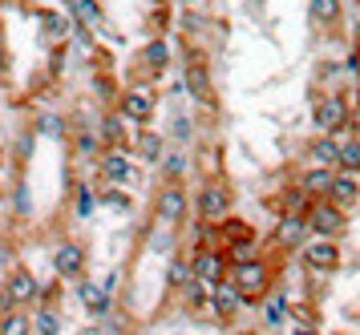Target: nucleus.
Here are the masks:
<instances>
[{
    "instance_id": "f257e3e1",
    "label": "nucleus",
    "mask_w": 360,
    "mask_h": 335,
    "mask_svg": "<svg viewBox=\"0 0 360 335\" xmlns=\"http://www.w3.org/2000/svg\"><path fill=\"white\" fill-rule=\"evenodd\" d=\"M182 89L191 93L195 105L202 110H219V89H214V73L211 61L198 45H186V61H182Z\"/></svg>"
},
{
    "instance_id": "f03ea898",
    "label": "nucleus",
    "mask_w": 360,
    "mask_h": 335,
    "mask_svg": "<svg viewBox=\"0 0 360 335\" xmlns=\"http://www.w3.org/2000/svg\"><path fill=\"white\" fill-rule=\"evenodd\" d=\"M227 279L239 287V295H243L251 307L263 303V299L276 291V267H271L263 255L243 258V263H231V275H227Z\"/></svg>"
},
{
    "instance_id": "7ed1b4c3",
    "label": "nucleus",
    "mask_w": 360,
    "mask_h": 335,
    "mask_svg": "<svg viewBox=\"0 0 360 335\" xmlns=\"http://www.w3.org/2000/svg\"><path fill=\"white\" fill-rule=\"evenodd\" d=\"M231 210H235V190L227 186V178H202L195 190V214L202 226H223L231 218Z\"/></svg>"
},
{
    "instance_id": "20e7f679",
    "label": "nucleus",
    "mask_w": 360,
    "mask_h": 335,
    "mask_svg": "<svg viewBox=\"0 0 360 335\" xmlns=\"http://www.w3.org/2000/svg\"><path fill=\"white\" fill-rule=\"evenodd\" d=\"M300 263H304V271L311 279H328V275H336L344 267V247L336 239H316L311 235L304 242V251H300Z\"/></svg>"
},
{
    "instance_id": "39448f33",
    "label": "nucleus",
    "mask_w": 360,
    "mask_h": 335,
    "mask_svg": "<svg viewBox=\"0 0 360 335\" xmlns=\"http://www.w3.org/2000/svg\"><path fill=\"white\" fill-rule=\"evenodd\" d=\"M191 214V190L186 186H174V182H162L154 190V223L166 226V230H179Z\"/></svg>"
},
{
    "instance_id": "423d86ee",
    "label": "nucleus",
    "mask_w": 360,
    "mask_h": 335,
    "mask_svg": "<svg viewBox=\"0 0 360 335\" xmlns=\"http://www.w3.org/2000/svg\"><path fill=\"white\" fill-rule=\"evenodd\" d=\"M348 117H352V105L344 93H320L311 105V126H316V133H328V138H340L348 129Z\"/></svg>"
},
{
    "instance_id": "0eeeda50",
    "label": "nucleus",
    "mask_w": 360,
    "mask_h": 335,
    "mask_svg": "<svg viewBox=\"0 0 360 335\" xmlns=\"http://www.w3.org/2000/svg\"><path fill=\"white\" fill-rule=\"evenodd\" d=\"M89 267V247L82 239H61L53 247V279L61 283H82Z\"/></svg>"
},
{
    "instance_id": "6e6552de",
    "label": "nucleus",
    "mask_w": 360,
    "mask_h": 335,
    "mask_svg": "<svg viewBox=\"0 0 360 335\" xmlns=\"http://www.w3.org/2000/svg\"><path fill=\"white\" fill-rule=\"evenodd\" d=\"M304 218H308V230L316 239H336V242H340L344 235H348V226H352L348 223V210H340L336 202H328V198H316Z\"/></svg>"
},
{
    "instance_id": "1a4fd4ad",
    "label": "nucleus",
    "mask_w": 360,
    "mask_h": 335,
    "mask_svg": "<svg viewBox=\"0 0 360 335\" xmlns=\"http://www.w3.org/2000/svg\"><path fill=\"white\" fill-rule=\"evenodd\" d=\"M114 110L122 113L134 129H146L150 121H154V113H158V93H154L150 85H130V89H122Z\"/></svg>"
},
{
    "instance_id": "9d476101",
    "label": "nucleus",
    "mask_w": 360,
    "mask_h": 335,
    "mask_svg": "<svg viewBox=\"0 0 360 335\" xmlns=\"http://www.w3.org/2000/svg\"><path fill=\"white\" fill-rule=\"evenodd\" d=\"M191 267H195V279L198 283H223L231 275V255L219 247V242H211V247H195L191 251Z\"/></svg>"
},
{
    "instance_id": "9b49d317",
    "label": "nucleus",
    "mask_w": 360,
    "mask_h": 335,
    "mask_svg": "<svg viewBox=\"0 0 360 335\" xmlns=\"http://www.w3.org/2000/svg\"><path fill=\"white\" fill-rule=\"evenodd\" d=\"M69 154H73V162H82V166H94L98 170L101 154H105V142H101L98 133V121H77L73 126V138H69Z\"/></svg>"
},
{
    "instance_id": "f8f14e48",
    "label": "nucleus",
    "mask_w": 360,
    "mask_h": 335,
    "mask_svg": "<svg viewBox=\"0 0 360 335\" xmlns=\"http://www.w3.org/2000/svg\"><path fill=\"white\" fill-rule=\"evenodd\" d=\"M98 178L105 186H130L134 178H138V166H134V154L130 150H105L98 162Z\"/></svg>"
},
{
    "instance_id": "ddd939ff",
    "label": "nucleus",
    "mask_w": 360,
    "mask_h": 335,
    "mask_svg": "<svg viewBox=\"0 0 360 335\" xmlns=\"http://www.w3.org/2000/svg\"><path fill=\"white\" fill-rule=\"evenodd\" d=\"M4 291L13 295V303H17L20 311H25V307L33 311V307L41 303V279H37L29 267H13V271L4 275Z\"/></svg>"
},
{
    "instance_id": "4468645a",
    "label": "nucleus",
    "mask_w": 360,
    "mask_h": 335,
    "mask_svg": "<svg viewBox=\"0 0 360 335\" xmlns=\"http://www.w3.org/2000/svg\"><path fill=\"white\" fill-rule=\"evenodd\" d=\"M243 307H251V303L239 295V287H235L231 279H223V283H214V287H211V315L219 323H235Z\"/></svg>"
},
{
    "instance_id": "2eb2a0df",
    "label": "nucleus",
    "mask_w": 360,
    "mask_h": 335,
    "mask_svg": "<svg viewBox=\"0 0 360 335\" xmlns=\"http://www.w3.org/2000/svg\"><path fill=\"white\" fill-rule=\"evenodd\" d=\"M271 239H276L279 251H295V255H300L304 242L311 239L308 218H304V214H279L276 218V235H271Z\"/></svg>"
},
{
    "instance_id": "dca6fc26",
    "label": "nucleus",
    "mask_w": 360,
    "mask_h": 335,
    "mask_svg": "<svg viewBox=\"0 0 360 335\" xmlns=\"http://www.w3.org/2000/svg\"><path fill=\"white\" fill-rule=\"evenodd\" d=\"M130 154L138 162H146V166H158V162L166 158V133H158V129H134L130 138Z\"/></svg>"
},
{
    "instance_id": "f3484780",
    "label": "nucleus",
    "mask_w": 360,
    "mask_h": 335,
    "mask_svg": "<svg viewBox=\"0 0 360 335\" xmlns=\"http://www.w3.org/2000/svg\"><path fill=\"white\" fill-rule=\"evenodd\" d=\"M98 133L105 142V150H130V121L117 110H105L98 117Z\"/></svg>"
},
{
    "instance_id": "a211bd4d",
    "label": "nucleus",
    "mask_w": 360,
    "mask_h": 335,
    "mask_svg": "<svg viewBox=\"0 0 360 335\" xmlns=\"http://www.w3.org/2000/svg\"><path fill=\"white\" fill-rule=\"evenodd\" d=\"M332 182H336V170H328V166H304V170L295 174V186L308 194L311 202H316V198H328V194H332Z\"/></svg>"
},
{
    "instance_id": "6ab92c4d",
    "label": "nucleus",
    "mask_w": 360,
    "mask_h": 335,
    "mask_svg": "<svg viewBox=\"0 0 360 335\" xmlns=\"http://www.w3.org/2000/svg\"><path fill=\"white\" fill-rule=\"evenodd\" d=\"M138 61H142V73L150 81H158L170 69V45H166L162 37H150L146 45H142V53H138Z\"/></svg>"
},
{
    "instance_id": "aec40b11",
    "label": "nucleus",
    "mask_w": 360,
    "mask_h": 335,
    "mask_svg": "<svg viewBox=\"0 0 360 335\" xmlns=\"http://www.w3.org/2000/svg\"><path fill=\"white\" fill-rule=\"evenodd\" d=\"M77 295H82L85 311H89L94 320H110V315H114V295L101 287V283H89V279H82V283H77Z\"/></svg>"
},
{
    "instance_id": "412c9836",
    "label": "nucleus",
    "mask_w": 360,
    "mask_h": 335,
    "mask_svg": "<svg viewBox=\"0 0 360 335\" xmlns=\"http://www.w3.org/2000/svg\"><path fill=\"white\" fill-rule=\"evenodd\" d=\"M65 13L73 16L77 29H89V32L105 29V8H101V0H65Z\"/></svg>"
},
{
    "instance_id": "4be33fe9",
    "label": "nucleus",
    "mask_w": 360,
    "mask_h": 335,
    "mask_svg": "<svg viewBox=\"0 0 360 335\" xmlns=\"http://www.w3.org/2000/svg\"><path fill=\"white\" fill-rule=\"evenodd\" d=\"M308 20L316 29L336 32L344 25V0H308Z\"/></svg>"
},
{
    "instance_id": "5701e85b",
    "label": "nucleus",
    "mask_w": 360,
    "mask_h": 335,
    "mask_svg": "<svg viewBox=\"0 0 360 335\" xmlns=\"http://www.w3.org/2000/svg\"><path fill=\"white\" fill-rule=\"evenodd\" d=\"M304 158H308V166H328V170H336V158H340V138L316 133V138L304 145Z\"/></svg>"
},
{
    "instance_id": "b1692460",
    "label": "nucleus",
    "mask_w": 360,
    "mask_h": 335,
    "mask_svg": "<svg viewBox=\"0 0 360 335\" xmlns=\"http://www.w3.org/2000/svg\"><path fill=\"white\" fill-rule=\"evenodd\" d=\"M191 166H195V158H191L186 150H166V158L158 162V178H162V182H174V186H186Z\"/></svg>"
},
{
    "instance_id": "393cba45",
    "label": "nucleus",
    "mask_w": 360,
    "mask_h": 335,
    "mask_svg": "<svg viewBox=\"0 0 360 335\" xmlns=\"http://www.w3.org/2000/svg\"><path fill=\"white\" fill-rule=\"evenodd\" d=\"M41 25H45V41H49V45H61V48H65V41L77 32L73 16L57 13V8H45V13H41Z\"/></svg>"
},
{
    "instance_id": "a878e982",
    "label": "nucleus",
    "mask_w": 360,
    "mask_h": 335,
    "mask_svg": "<svg viewBox=\"0 0 360 335\" xmlns=\"http://www.w3.org/2000/svg\"><path fill=\"white\" fill-rule=\"evenodd\" d=\"M259 307H263V327H271V331L292 320V299H288V291H271Z\"/></svg>"
},
{
    "instance_id": "bb28decb",
    "label": "nucleus",
    "mask_w": 360,
    "mask_h": 335,
    "mask_svg": "<svg viewBox=\"0 0 360 335\" xmlns=\"http://www.w3.org/2000/svg\"><path fill=\"white\" fill-rule=\"evenodd\" d=\"M328 202H336L340 210H356L360 206V178L356 174H336Z\"/></svg>"
},
{
    "instance_id": "cd10ccee",
    "label": "nucleus",
    "mask_w": 360,
    "mask_h": 335,
    "mask_svg": "<svg viewBox=\"0 0 360 335\" xmlns=\"http://www.w3.org/2000/svg\"><path fill=\"white\" fill-rule=\"evenodd\" d=\"M191 279H195V267H191V251H179V255L170 258V267H166V287H170V295H182Z\"/></svg>"
},
{
    "instance_id": "c85d7f7f",
    "label": "nucleus",
    "mask_w": 360,
    "mask_h": 335,
    "mask_svg": "<svg viewBox=\"0 0 360 335\" xmlns=\"http://www.w3.org/2000/svg\"><path fill=\"white\" fill-rule=\"evenodd\" d=\"M211 29V16L202 13V8H182L179 13V32L186 37V45H198V37Z\"/></svg>"
},
{
    "instance_id": "c756f323",
    "label": "nucleus",
    "mask_w": 360,
    "mask_h": 335,
    "mask_svg": "<svg viewBox=\"0 0 360 335\" xmlns=\"http://www.w3.org/2000/svg\"><path fill=\"white\" fill-rule=\"evenodd\" d=\"M98 206H101V190H94V182H77L73 186V214H77V223H85Z\"/></svg>"
},
{
    "instance_id": "7c9ffc66",
    "label": "nucleus",
    "mask_w": 360,
    "mask_h": 335,
    "mask_svg": "<svg viewBox=\"0 0 360 335\" xmlns=\"http://www.w3.org/2000/svg\"><path fill=\"white\" fill-rule=\"evenodd\" d=\"M61 327H65L61 307H33V335H61Z\"/></svg>"
},
{
    "instance_id": "2f4dec72",
    "label": "nucleus",
    "mask_w": 360,
    "mask_h": 335,
    "mask_svg": "<svg viewBox=\"0 0 360 335\" xmlns=\"http://www.w3.org/2000/svg\"><path fill=\"white\" fill-rule=\"evenodd\" d=\"M336 174H356L360 178V138H340V158H336Z\"/></svg>"
},
{
    "instance_id": "473e14b6",
    "label": "nucleus",
    "mask_w": 360,
    "mask_h": 335,
    "mask_svg": "<svg viewBox=\"0 0 360 335\" xmlns=\"http://www.w3.org/2000/svg\"><path fill=\"white\" fill-rule=\"evenodd\" d=\"M182 307H191V311H211V283L191 279L186 291H182Z\"/></svg>"
},
{
    "instance_id": "72a5a7b5",
    "label": "nucleus",
    "mask_w": 360,
    "mask_h": 335,
    "mask_svg": "<svg viewBox=\"0 0 360 335\" xmlns=\"http://www.w3.org/2000/svg\"><path fill=\"white\" fill-rule=\"evenodd\" d=\"M65 129H69L65 113H41V117H37V126H33V133H37V138H65Z\"/></svg>"
},
{
    "instance_id": "f704fd0d",
    "label": "nucleus",
    "mask_w": 360,
    "mask_h": 335,
    "mask_svg": "<svg viewBox=\"0 0 360 335\" xmlns=\"http://www.w3.org/2000/svg\"><path fill=\"white\" fill-rule=\"evenodd\" d=\"M8 198H13V214H17V218H29V214H33V194H29L25 174H17V182H13Z\"/></svg>"
},
{
    "instance_id": "c9c22d12",
    "label": "nucleus",
    "mask_w": 360,
    "mask_h": 335,
    "mask_svg": "<svg viewBox=\"0 0 360 335\" xmlns=\"http://www.w3.org/2000/svg\"><path fill=\"white\" fill-rule=\"evenodd\" d=\"M89 89H94V97L114 101V105H117V97H122V85H117L114 73H94V77H89Z\"/></svg>"
},
{
    "instance_id": "e433bc0d",
    "label": "nucleus",
    "mask_w": 360,
    "mask_h": 335,
    "mask_svg": "<svg viewBox=\"0 0 360 335\" xmlns=\"http://www.w3.org/2000/svg\"><path fill=\"white\" fill-rule=\"evenodd\" d=\"M308 206H311V198L300 190V186L279 194V214H308Z\"/></svg>"
},
{
    "instance_id": "4c0bfd02",
    "label": "nucleus",
    "mask_w": 360,
    "mask_h": 335,
    "mask_svg": "<svg viewBox=\"0 0 360 335\" xmlns=\"http://www.w3.org/2000/svg\"><path fill=\"white\" fill-rule=\"evenodd\" d=\"M0 335H33V311H13L0 320Z\"/></svg>"
},
{
    "instance_id": "58836bf2",
    "label": "nucleus",
    "mask_w": 360,
    "mask_h": 335,
    "mask_svg": "<svg viewBox=\"0 0 360 335\" xmlns=\"http://www.w3.org/2000/svg\"><path fill=\"white\" fill-rule=\"evenodd\" d=\"M33 145H37V133H33V126H29V129H20V138H17V150H13V166H17V174H20V166L29 162V154H33Z\"/></svg>"
},
{
    "instance_id": "ea45409f",
    "label": "nucleus",
    "mask_w": 360,
    "mask_h": 335,
    "mask_svg": "<svg viewBox=\"0 0 360 335\" xmlns=\"http://www.w3.org/2000/svg\"><path fill=\"white\" fill-rule=\"evenodd\" d=\"M295 327H320V307L316 303H292Z\"/></svg>"
},
{
    "instance_id": "a19ab883",
    "label": "nucleus",
    "mask_w": 360,
    "mask_h": 335,
    "mask_svg": "<svg viewBox=\"0 0 360 335\" xmlns=\"http://www.w3.org/2000/svg\"><path fill=\"white\" fill-rule=\"evenodd\" d=\"M101 206H110V210H130V194H122L117 186H105V190H101Z\"/></svg>"
},
{
    "instance_id": "79ce46f5",
    "label": "nucleus",
    "mask_w": 360,
    "mask_h": 335,
    "mask_svg": "<svg viewBox=\"0 0 360 335\" xmlns=\"http://www.w3.org/2000/svg\"><path fill=\"white\" fill-rule=\"evenodd\" d=\"M170 138L186 145L191 138H195V121H191V117H174V129H170Z\"/></svg>"
},
{
    "instance_id": "37998d69",
    "label": "nucleus",
    "mask_w": 360,
    "mask_h": 335,
    "mask_svg": "<svg viewBox=\"0 0 360 335\" xmlns=\"http://www.w3.org/2000/svg\"><path fill=\"white\" fill-rule=\"evenodd\" d=\"M13 311H20V307L13 303V295L4 291V283H0V320H4V315H13Z\"/></svg>"
},
{
    "instance_id": "c03bdc74",
    "label": "nucleus",
    "mask_w": 360,
    "mask_h": 335,
    "mask_svg": "<svg viewBox=\"0 0 360 335\" xmlns=\"http://www.w3.org/2000/svg\"><path fill=\"white\" fill-rule=\"evenodd\" d=\"M344 69H348V73H356V77H360V48H356V53H348V65H344Z\"/></svg>"
},
{
    "instance_id": "a18cd8bd",
    "label": "nucleus",
    "mask_w": 360,
    "mask_h": 335,
    "mask_svg": "<svg viewBox=\"0 0 360 335\" xmlns=\"http://www.w3.org/2000/svg\"><path fill=\"white\" fill-rule=\"evenodd\" d=\"M174 4H179V8H202L207 0H174Z\"/></svg>"
},
{
    "instance_id": "49530a36",
    "label": "nucleus",
    "mask_w": 360,
    "mask_h": 335,
    "mask_svg": "<svg viewBox=\"0 0 360 335\" xmlns=\"http://www.w3.org/2000/svg\"><path fill=\"white\" fill-rule=\"evenodd\" d=\"M292 335H324L320 327H292Z\"/></svg>"
},
{
    "instance_id": "de8ad7c7",
    "label": "nucleus",
    "mask_w": 360,
    "mask_h": 335,
    "mask_svg": "<svg viewBox=\"0 0 360 335\" xmlns=\"http://www.w3.org/2000/svg\"><path fill=\"white\" fill-rule=\"evenodd\" d=\"M4 206H8V190L0 186V214H4Z\"/></svg>"
},
{
    "instance_id": "09e8293b",
    "label": "nucleus",
    "mask_w": 360,
    "mask_h": 335,
    "mask_svg": "<svg viewBox=\"0 0 360 335\" xmlns=\"http://www.w3.org/2000/svg\"><path fill=\"white\" fill-rule=\"evenodd\" d=\"M356 45H360V29H356Z\"/></svg>"
},
{
    "instance_id": "8fccbe9b",
    "label": "nucleus",
    "mask_w": 360,
    "mask_h": 335,
    "mask_svg": "<svg viewBox=\"0 0 360 335\" xmlns=\"http://www.w3.org/2000/svg\"><path fill=\"white\" fill-rule=\"evenodd\" d=\"M0 154H4V145H0Z\"/></svg>"
}]
</instances>
